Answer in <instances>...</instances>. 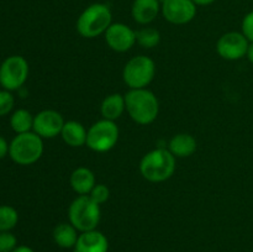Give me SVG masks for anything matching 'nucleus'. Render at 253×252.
Instances as JSON below:
<instances>
[{"label": "nucleus", "instance_id": "obj_1", "mask_svg": "<svg viewBox=\"0 0 253 252\" xmlns=\"http://www.w3.org/2000/svg\"><path fill=\"white\" fill-rule=\"evenodd\" d=\"M125 104L128 116L138 125H150L160 113L157 96L147 88L130 89L125 94Z\"/></svg>", "mask_w": 253, "mask_h": 252}, {"label": "nucleus", "instance_id": "obj_2", "mask_svg": "<svg viewBox=\"0 0 253 252\" xmlns=\"http://www.w3.org/2000/svg\"><path fill=\"white\" fill-rule=\"evenodd\" d=\"M175 170V157L168 148H156L142 157L140 172L146 180L161 183L169 179Z\"/></svg>", "mask_w": 253, "mask_h": 252}, {"label": "nucleus", "instance_id": "obj_3", "mask_svg": "<svg viewBox=\"0 0 253 252\" xmlns=\"http://www.w3.org/2000/svg\"><path fill=\"white\" fill-rule=\"evenodd\" d=\"M113 24L110 7L103 2H94L82 11L77 20V31L82 37L94 39L105 34Z\"/></svg>", "mask_w": 253, "mask_h": 252}, {"label": "nucleus", "instance_id": "obj_4", "mask_svg": "<svg viewBox=\"0 0 253 252\" xmlns=\"http://www.w3.org/2000/svg\"><path fill=\"white\" fill-rule=\"evenodd\" d=\"M68 219L79 232L95 230L101 219L100 205L89 195H78L69 205Z\"/></svg>", "mask_w": 253, "mask_h": 252}, {"label": "nucleus", "instance_id": "obj_5", "mask_svg": "<svg viewBox=\"0 0 253 252\" xmlns=\"http://www.w3.org/2000/svg\"><path fill=\"white\" fill-rule=\"evenodd\" d=\"M43 153V138L34 131L19 133L9 145V156L20 166H30L36 163Z\"/></svg>", "mask_w": 253, "mask_h": 252}, {"label": "nucleus", "instance_id": "obj_6", "mask_svg": "<svg viewBox=\"0 0 253 252\" xmlns=\"http://www.w3.org/2000/svg\"><path fill=\"white\" fill-rule=\"evenodd\" d=\"M155 76V61L143 54L128 59L123 69V79L130 89L147 88Z\"/></svg>", "mask_w": 253, "mask_h": 252}, {"label": "nucleus", "instance_id": "obj_7", "mask_svg": "<svg viewBox=\"0 0 253 252\" xmlns=\"http://www.w3.org/2000/svg\"><path fill=\"white\" fill-rule=\"evenodd\" d=\"M119 135L120 131L115 121L101 119L89 127L85 146H88L94 152H108L116 146Z\"/></svg>", "mask_w": 253, "mask_h": 252}, {"label": "nucleus", "instance_id": "obj_8", "mask_svg": "<svg viewBox=\"0 0 253 252\" xmlns=\"http://www.w3.org/2000/svg\"><path fill=\"white\" fill-rule=\"evenodd\" d=\"M29 63L22 56H10L0 66V85L5 90L14 91L21 88L29 77Z\"/></svg>", "mask_w": 253, "mask_h": 252}, {"label": "nucleus", "instance_id": "obj_9", "mask_svg": "<svg viewBox=\"0 0 253 252\" xmlns=\"http://www.w3.org/2000/svg\"><path fill=\"white\" fill-rule=\"evenodd\" d=\"M250 41L242 32L230 31L222 35L216 42V52L226 61H239L246 57Z\"/></svg>", "mask_w": 253, "mask_h": 252}, {"label": "nucleus", "instance_id": "obj_10", "mask_svg": "<svg viewBox=\"0 0 253 252\" xmlns=\"http://www.w3.org/2000/svg\"><path fill=\"white\" fill-rule=\"evenodd\" d=\"M161 12L169 24L185 25L197 16V5L192 0H163Z\"/></svg>", "mask_w": 253, "mask_h": 252}, {"label": "nucleus", "instance_id": "obj_11", "mask_svg": "<svg viewBox=\"0 0 253 252\" xmlns=\"http://www.w3.org/2000/svg\"><path fill=\"white\" fill-rule=\"evenodd\" d=\"M64 123L63 116L58 111L47 109L35 115L32 131L42 138H54L61 135Z\"/></svg>", "mask_w": 253, "mask_h": 252}, {"label": "nucleus", "instance_id": "obj_12", "mask_svg": "<svg viewBox=\"0 0 253 252\" xmlns=\"http://www.w3.org/2000/svg\"><path fill=\"white\" fill-rule=\"evenodd\" d=\"M104 36L106 44L119 53L127 52L136 43V31L123 22L111 24Z\"/></svg>", "mask_w": 253, "mask_h": 252}, {"label": "nucleus", "instance_id": "obj_13", "mask_svg": "<svg viewBox=\"0 0 253 252\" xmlns=\"http://www.w3.org/2000/svg\"><path fill=\"white\" fill-rule=\"evenodd\" d=\"M73 250L74 252H108L109 240L96 229L81 232Z\"/></svg>", "mask_w": 253, "mask_h": 252}, {"label": "nucleus", "instance_id": "obj_14", "mask_svg": "<svg viewBox=\"0 0 253 252\" xmlns=\"http://www.w3.org/2000/svg\"><path fill=\"white\" fill-rule=\"evenodd\" d=\"M162 2L160 0H133L131 6L132 19L140 25H148L157 19Z\"/></svg>", "mask_w": 253, "mask_h": 252}, {"label": "nucleus", "instance_id": "obj_15", "mask_svg": "<svg viewBox=\"0 0 253 252\" xmlns=\"http://www.w3.org/2000/svg\"><path fill=\"white\" fill-rule=\"evenodd\" d=\"M72 189L79 195H89L94 185L96 184L95 174L86 167H78L72 172L69 178Z\"/></svg>", "mask_w": 253, "mask_h": 252}, {"label": "nucleus", "instance_id": "obj_16", "mask_svg": "<svg viewBox=\"0 0 253 252\" xmlns=\"http://www.w3.org/2000/svg\"><path fill=\"white\" fill-rule=\"evenodd\" d=\"M198 143L194 136L190 133H177L173 136L168 143V150L175 158L190 157L197 151Z\"/></svg>", "mask_w": 253, "mask_h": 252}, {"label": "nucleus", "instance_id": "obj_17", "mask_svg": "<svg viewBox=\"0 0 253 252\" xmlns=\"http://www.w3.org/2000/svg\"><path fill=\"white\" fill-rule=\"evenodd\" d=\"M86 136H88V131L84 127L83 124L76 120H69L64 123L61 137L66 145L71 147H82L86 143Z\"/></svg>", "mask_w": 253, "mask_h": 252}, {"label": "nucleus", "instance_id": "obj_18", "mask_svg": "<svg viewBox=\"0 0 253 252\" xmlns=\"http://www.w3.org/2000/svg\"><path fill=\"white\" fill-rule=\"evenodd\" d=\"M126 110L125 95H121L120 93L109 94L104 98L100 105V113L103 119L110 121H116L124 111Z\"/></svg>", "mask_w": 253, "mask_h": 252}, {"label": "nucleus", "instance_id": "obj_19", "mask_svg": "<svg viewBox=\"0 0 253 252\" xmlns=\"http://www.w3.org/2000/svg\"><path fill=\"white\" fill-rule=\"evenodd\" d=\"M81 232L71 222H61L53 229L54 244L61 249H74Z\"/></svg>", "mask_w": 253, "mask_h": 252}, {"label": "nucleus", "instance_id": "obj_20", "mask_svg": "<svg viewBox=\"0 0 253 252\" xmlns=\"http://www.w3.org/2000/svg\"><path fill=\"white\" fill-rule=\"evenodd\" d=\"M34 118L35 116H32L29 110L19 109L10 116V126H11L12 131L16 132V135L30 132L34 128Z\"/></svg>", "mask_w": 253, "mask_h": 252}, {"label": "nucleus", "instance_id": "obj_21", "mask_svg": "<svg viewBox=\"0 0 253 252\" xmlns=\"http://www.w3.org/2000/svg\"><path fill=\"white\" fill-rule=\"evenodd\" d=\"M136 42L143 48H153L161 42V34L153 27H143L136 31Z\"/></svg>", "mask_w": 253, "mask_h": 252}, {"label": "nucleus", "instance_id": "obj_22", "mask_svg": "<svg viewBox=\"0 0 253 252\" xmlns=\"http://www.w3.org/2000/svg\"><path fill=\"white\" fill-rule=\"evenodd\" d=\"M19 222V212L10 205H0V231H11Z\"/></svg>", "mask_w": 253, "mask_h": 252}, {"label": "nucleus", "instance_id": "obj_23", "mask_svg": "<svg viewBox=\"0 0 253 252\" xmlns=\"http://www.w3.org/2000/svg\"><path fill=\"white\" fill-rule=\"evenodd\" d=\"M89 197H90L94 202L98 203L99 205H101L109 200V197H110V190H109L108 185L103 184V183H99V184L94 185L91 192L89 193Z\"/></svg>", "mask_w": 253, "mask_h": 252}, {"label": "nucleus", "instance_id": "obj_24", "mask_svg": "<svg viewBox=\"0 0 253 252\" xmlns=\"http://www.w3.org/2000/svg\"><path fill=\"white\" fill-rule=\"evenodd\" d=\"M17 247V239L12 232L0 231V252H12Z\"/></svg>", "mask_w": 253, "mask_h": 252}, {"label": "nucleus", "instance_id": "obj_25", "mask_svg": "<svg viewBox=\"0 0 253 252\" xmlns=\"http://www.w3.org/2000/svg\"><path fill=\"white\" fill-rule=\"evenodd\" d=\"M15 99L11 91L0 90V116H5L14 109Z\"/></svg>", "mask_w": 253, "mask_h": 252}, {"label": "nucleus", "instance_id": "obj_26", "mask_svg": "<svg viewBox=\"0 0 253 252\" xmlns=\"http://www.w3.org/2000/svg\"><path fill=\"white\" fill-rule=\"evenodd\" d=\"M241 32L250 42H253V10L245 15L241 22Z\"/></svg>", "mask_w": 253, "mask_h": 252}, {"label": "nucleus", "instance_id": "obj_27", "mask_svg": "<svg viewBox=\"0 0 253 252\" xmlns=\"http://www.w3.org/2000/svg\"><path fill=\"white\" fill-rule=\"evenodd\" d=\"M9 145L10 143H7L6 140L0 136V160H2L6 155H9Z\"/></svg>", "mask_w": 253, "mask_h": 252}, {"label": "nucleus", "instance_id": "obj_28", "mask_svg": "<svg viewBox=\"0 0 253 252\" xmlns=\"http://www.w3.org/2000/svg\"><path fill=\"white\" fill-rule=\"evenodd\" d=\"M197 6H207V5H211L216 0H192Z\"/></svg>", "mask_w": 253, "mask_h": 252}, {"label": "nucleus", "instance_id": "obj_29", "mask_svg": "<svg viewBox=\"0 0 253 252\" xmlns=\"http://www.w3.org/2000/svg\"><path fill=\"white\" fill-rule=\"evenodd\" d=\"M246 57H247V59H249L250 63L253 64V42H250V46H249V49H247Z\"/></svg>", "mask_w": 253, "mask_h": 252}, {"label": "nucleus", "instance_id": "obj_30", "mask_svg": "<svg viewBox=\"0 0 253 252\" xmlns=\"http://www.w3.org/2000/svg\"><path fill=\"white\" fill-rule=\"evenodd\" d=\"M12 252H35V251L31 249V247L25 246V245H21V246H17L16 249H15Z\"/></svg>", "mask_w": 253, "mask_h": 252}]
</instances>
